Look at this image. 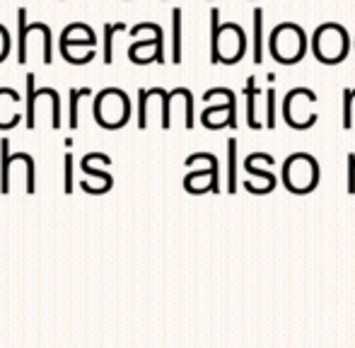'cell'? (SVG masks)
<instances>
[{
	"label": "cell",
	"mask_w": 355,
	"mask_h": 348,
	"mask_svg": "<svg viewBox=\"0 0 355 348\" xmlns=\"http://www.w3.org/2000/svg\"><path fill=\"white\" fill-rule=\"evenodd\" d=\"M268 51H271L273 61L283 63V66L300 63L307 53V37H304L302 27L295 22H281L268 37Z\"/></svg>",
	"instance_id": "obj_1"
},
{
	"label": "cell",
	"mask_w": 355,
	"mask_h": 348,
	"mask_svg": "<svg viewBox=\"0 0 355 348\" xmlns=\"http://www.w3.org/2000/svg\"><path fill=\"white\" fill-rule=\"evenodd\" d=\"M312 51L324 66H338L351 53V37L341 24L327 22L314 32Z\"/></svg>",
	"instance_id": "obj_2"
},
{
	"label": "cell",
	"mask_w": 355,
	"mask_h": 348,
	"mask_svg": "<svg viewBox=\"0 0 355 348\" xmlns=\"http://www.w3.org/2000/svg\"><path fill=\"white\" fill-rule=\"evenodd\" d=\"M283 184L288 186L290 193H309L319 184V165L312 155L307 153H295L285 160L283 165Z\"/></svg>",
	"instance_id": "obj_3"
},
{
	"label": "cell",
	"mask_w": 355,
	"mask_h": 348,
	"mask_svg": "<svg viewBox=\"0 0 355 348\" xmlns=\"http://www.w3.org/2000/svg\"><path fill=\"white\" fill-rule=\"evenodd\" d=\"M247 51V34L239 24H220L218 37L211 39V63H239Z\"/></svg>",
	"instance_id": "obj_4"
},
{
	"label": "cell",
	"mask_w": 355,
	"mask_h": 348,
	"mask_svg": "<svg viewBox=\"0 0 355 348\" xmlns=\"http://www.w3.org/2000/svg\"><path fill=\"white\" fill-rule=\"evenodd\" d=\"M128 114H131V104H128V97L123 89L107 87L94 99V119H97L99 126L121 128L128 121Z\"/></svg>",
	"instance_id": "obj_5"
},
{
	"label": "cell",
	"mask_w": 355,
	"mask_h": 348,
	"mask_svg": "<svg viewBox=\"0 0 355 348\" xmlns=\"http://www.w3.org/2000/svg\"><path fill=\"white\" fill-rule=\"evenodd\" d=\"M312 104H317V92L307 87H295L285 94L283 102V116L285 123L290 128H297V131H304V128L314 126L317 123V114L312 112Z\"/></svg>",
	"instance_id": "obj_6"
},
{
	"label": "cell",
	"mask_w": 355,
	"mask_h": 348,
	"mask_svg": "<svg viewBox=\"0 0 355 348\" xmlns=\"http://www.w3.org/2000/svg\"><path fill=\"white\" fill-rule=\"evenodd\" d=\"M201 123L206 128H237V102H234V92L230 89L227 97H225L223 104H215V107H208L206 112L201 114Z\"/></svg>",
	"instance_id": "obj_7"
},
{
	"label": "cell",
	"mask_w": 355,
	"mask_h": 348,
	"mask_svg": "<svg viewBox=\"0 0 355 348\" xmlns=\"http://www.w3.org/2000/svg\"><path fill=\"white\" fill-rule=\"evenodd\" d=\"M218 170H220L218 160H215V155H211V165H208V170L191 172L187 179H184V186H187V191H191V193H206V191L220 193Z\"/></svg>",
	"instance_id": "obj_8"
},
{
	"label": "cell",
	"mask_w": 355,
	"mask_h": 348,
	"mask_svg": "<svg viewBox=\"0 0 355 348\" xmlns=\"http://www.w3.org/2000/svg\"><path fill=\"white\" fill-rule=\"evenodd\" d=\"M61 44H73V49L75 46H94L97 39H94L92 29H87L85 24H71V27L63 29Z\"/></svg>",
	"instance_id": "obj_9"
},
{
	"label": "cell",
	"mask_w": 355,
	"mask_h": 348,
	"mask_svg": "<svg viewBox=\"0 0 355 348\" xmlns=\"http://www.w3.org/2000/svg\"><path fill=\"white\" fill-rule=\"evenodd\" d=\"M244 94H247V126L252 128V131H259V128H261V121L257 119V97H259V87H257V80H254V78H249V80H247Z\"/></svg>",
	"instance_id": "obj_10"
},
{
	"label": "cell",
	"mask_w": 355,
	"mask_h": 348,
	"mask_svg": "<svg viewBox=\"0 0 355 348\" xmlns=\"http://www.w3.org/2000/svg\"><path fill=\"white\" fill-rule=\"evenodd\" d=\"M254 63H261L263 61V10L257 8L254 10Z\"/></svg>",
	"instance_id": "obj_11"
},
{
	"label": "cell",
	"mask_w": 355,
	"mask_h": 348,
	"mask_svg": "<svg viewBox=\"0 0 355 348\" xmlns=\"http://www.w3.org/2000/svg\"><path fill=\"white\" fill-rule=\"evenodd\" d=\"M172 63H182V10H172Z\"/></svg>",
	"instance_id": "obj_12"
},
{
	"label": "cell",
	"mask_w": 355,
	"mask_h": 348,
	"mask_svg": "<svg viewBox=\"0 0 355 348\" xmlns=\"http://www.w3.org/2000/svg\"><path fill=\"white\" fill-rule=\"evenodd\" d=\"M227 193H237V138L227 143Z\"/></svg>",
	"instance_id": "obj_13"
},
{
	"label": "cell",
	"mask_w": 355,
	"mask_h": 348,
	"mask_svg": "<svg viewBox=\"0 0 355 348\" xmlns=\"http://www.w3.org/2000/svg\"><path fill=\"white\" fill-rule=\"evenodd\" d=\"M123 29H126L123 22L107 24V27H104V63H107V66H112V61H114V34L123 32Z\"/></svg>",
	"instance_id": "obj_14"
},
{
	"label": "cell",
	"mask_w": 355,
	"mask_h": 348,
	"mask_svg": "<svg viewBox=\"0 0 355 348\" xmlns=\"http://www.w3.org/2000/svg\"><path fill=\"white\" fill-rule=\"evenodd\" d=\"M0 150H3V165H0V170H3V182H0V191L3 193H10V167H12V155H10V143L0 141Z\"/></svg>",
	"instance_id": "obj_15"
},
{
	"label": "cell",
	"mask_w": 355,
	"mask_h": 348,
	"mask_svg": "<svg viewBox=\"0 0 355 348\" xmlns=\"http://www.w3.org/2000/svg\"><path fill=\"white\" fill-rule=\"evenodd\" d=\"M17 17H19V51H17V63H27V34H29V27L27 22H24V17H27V10L19 8L17 10Z\"/></svg>",
	"instance_id": "obj_16"
},
{
	"label": "cell",
	"mask_w": 355,
	"mask_h": 348,
	"mask_svg": "<svg viewBox=\"0 0 355 348\" xmlns=\"http://www.w3.org/2000/svg\"><path fill=\"white\" fill-rule=\"evenodd\" d=\"M34 107H37V97H34V73H29V76H27V128L37 126Z\"/></svg>",
	"instance_id": "obj_17"
},
{
	"label": "cell",
	"mask_w": 355,
	"mask_h": 348,
	"mask_svg": "<svg viewBox=\"0 0 355 348\" xmlns=\"http://www.w3.org/2000/svg\"><path fill=\"white\" fill-rule=\"evenodd\" d=\"M353 99H355V89L351 87L343 89V128L346 131L353 128Z\"/></svg>",
	"instance_id": "obj_18"
},
{
	"label": "cell",
	"mask_w": 355,
	"mask_h": 348,
	"mask_svg": "<svg viewBox=\"0 0 355 348\" xmlns=\"http://www.w3.org/2000/svg\"><path fill=\"white\" fill-rule=\"evenodd\" d=\"M244 167H247V172H249V174H254V177H257V179H263V182H266L268 186L276 189V184H278V182H276V174H271L268 170H259L257 162H254V157H252V155L247 157V162H244Z\"/></svg>",
	"instance_id": "obj_19"
},
{
	"label": "cell",
	"mask_w": 355,
	"mask_h": 348,
	"mask_svg": "<svg viewBox=\"0 0 355 348\" xmlns=\"http://www.w3.org/2000/svg\"><path fill=\"white\" fill-rule=\"evenodd\" d=\"M271 78V85L266 89V99H268V116H266V128H276V87H273V80L276 76H268Z\"/></svg>",
	"instance_id": "obj_20"
},
{
	"label": "cell",
	"mask_w": 355,
	"mask_h": 348,
	"mask_svg": "<svg viewBox=\"0 0 355 348\" xmlns=\"http://www.w3.org/2000/svg\"><path fill=\"white\" fill-rule=\"evenodd\" d=\"M85 94H92V89H87V87H83V89H71V128L75 131L78 128V102H80V97H85Z\"/></svg>",
	"instance_id": "obj_21"
},
{
	"label": "cell",
	"mask_w": 355,
	"mask_h": 348,
	"mask_svg": "<svg viewBox=\"0 0 355 348\" xmlns=\"http://www.w3.org/2000/svg\"><path fill=\"white\" fill-rule=\"evenodd\" d=\"M138 97H141V109H138V126L148 128V99H150L148 89H141V92H138Z\"/></svg>",
	"instance_id": "obj_22"
},
{
	"label": "cell",
	"mask_w": 355,
	"mask_h": 348,
	"mask_svg": "<svg viewBox=\"0 0 355 348\" xmlns=\"http://www.w3.org/2000/svg\"><path fill=\"white\" fill-rule=\"evenodd\" d=\"M66 193H73V155H66Z\"/></svg>",
	"instance_id": "obj_23"
},
{
	"label": "cell",
	"mask_w": 355,
	"mask_h": 348,
	"mask_svg": "<svg viewBox=\"0 0 355 348\" xmlns=\"http://www.w3.org/2000/svg\"><path fill=\"white\" fill-rule=\"evenodd\" d=\"M8 32H5V27H0V63H3L5 61V56H8V46H10V44H8Z\"/></svg>",
	"instance_id": "obj_24"
},
{
	"label": "cell",
	"mask_w": 355,
	"mask_h": 348,
	"mask_svg": "<svg viewBox=\"0 0 355 348\" xmlns=\"http://www.w3.org/2000/svg\"><path fill=\"white\" fill-rule=\"evenodd\" d=\"M353 49H355V44H353Z\"/></svg>",
	"instance_id": "obj_25"
}]
</instances>
